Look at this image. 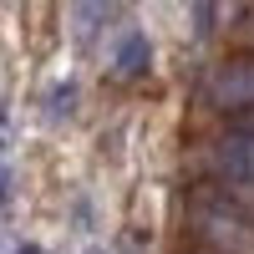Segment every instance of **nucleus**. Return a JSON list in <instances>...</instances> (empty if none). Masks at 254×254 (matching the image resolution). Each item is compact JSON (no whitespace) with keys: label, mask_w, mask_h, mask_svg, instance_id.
Returning a JSON list of instances; mask_svg holds the SVG:
<instances>
[{"label":"nucleus","mask_w":254,"mask_h":254,"mask_svg":"<svg viewBox=\"0 0 254 254\" xmlns=\"http://www.w3.org/2000/svg\"><path fill=\"white\" fill-rule=\"evenodd\" d=\"M188 229L208 254H254V219L239 208L229 188L203 183L188 193Z\"/></svg>","instance_id":"1"},{"label":"nucleus","mask_w":254,"mask_h":254,"mask_svg":"<svg viewBox=\"0 0 254 254\" xmlns=\"http://www.w3.org/2000/svg\"><path fill=\"white\" fill-rule=\"evenodd\" d=\"M234 36H239L244 46L254 51V15H239V20H234Z\"/></svg>","instance_id":"5"},{"label":"nucleus","mask_w":254,"mask_h":254,"mask_svg":"<svg viewBox=\"0 0 254 254\" xmlns=\"http://www.w3.org/2000/svg\"><path fill=\"white\" fill-rule=\"evenodd\" d=\"M10 198V163H5V153H0V203Z\"/></svg>","instance_id":"6"},{"label":"nucleus","mask_w":254,"mask_h":254,"mask_svg":"<svg viewBox=\"0 0 254 254\" xmlns=\"http://www.w3.org/2000/svg\"><path fill=\"white\" fill-rule=\"evenodd\" d=\"M92 254H102V249H92Z\"/></svg>","instance_id":"8"},{"label":"nucleus","mask_w":254,"mask_h":254,"mask_svg":"<svg viewBox=\"0 0 254 254\" xmlns=\"http://www.w3.org/2000/svg\"><path fill=\"white\" fill-rule=\"evenodd\" d=\"M107 71H112L117 81L147 76V71H153V41H147L142 31H122L117 46H112V56H107Z\"/></svg>","instance_id":"3"},{"label":"nucleus","mask_w":254,"mask_h":254,"mask_svg":"<svg viewBox=\"0 0 254 254\" xmlns=\"http://www.w3.org/2000/svg\"><path fill=\"white\" fill-rule=\"evenodd\" d=\"M15 254H41V249H15Z\"/></svg>","instance_id":"7"},{"label":"nucleus","mask_w":254,"mask_h":254,"mask_svg":"<svg viewBox=\"0 0 254 254\" xmlns=\"http://www.w3.org/2000/svg\"><path fill=\"white\" fill-rule=\"evenodd\" d=\"M198 97L229 117L254 112V56H224L219 66H208L198 81Z\"/></svg>","instance_id":"2"},{"label":"nucleus","mask_w":254,"mask_h":254,"mask_svg":"<svg viewBox=\"0 0 254 254\" xmlns=\"http://www.w3.org/2000/svg\"><path fill=\"white\" fill-rule=\"evenodd\" d=\"M112 15H117V0H71V41L81 51H92L107 36Z\"/></svg>","instance_id":"4"}]
</instances>
